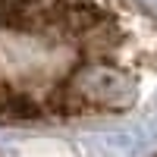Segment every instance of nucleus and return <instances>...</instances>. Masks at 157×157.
<instances>
[{
  "instance_id": "f257e3e1",
  "label": "nucleus",
  "mask_w": 157,
  "mask_h": 157,
  "mask_svg": "<svg viewBox=\"0 0 157 157\" xmlns=\"http://www.w3.org/2000/svg\"><path fill=\"white\" fill-rule=\"evenodd\" d=\"M19 157H72V151L54 138H35L29 145H22Z\"/></svg>"
}]
</instances>
